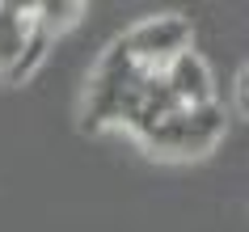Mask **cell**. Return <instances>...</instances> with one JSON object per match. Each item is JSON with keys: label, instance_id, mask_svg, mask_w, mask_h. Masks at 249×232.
Wrapping results in <instances>:
<instances>
[{"label": "cell", "instance_id": "cell-8", "mask_svg": "<svg viewBox=\"0 0 249 232\" xmlns=\"http://www.w3.org/2000/svg\"><path fill=\"white\" fill-rule=\"evenodd\" d=\"M236 110H241V114L249 110V68L236 72Z\"/></svg>", "mask_w": 249, "mask_h": 232}, {"label": "cell", "instance_id": "cell-2", "mask_svg": "<svg viewBox=\"0 0 249 232\" xmlns=\"http://www.w3.org/2000/svg\"><path fill=\"white\" fill-rule=\"evenodd\" d=\"M148 76H157V72L140 68L131 55L123 51V42L114 38L102 51V59L93 64V72H89V85H85V97H80V127L93 131V135L114 131L123 123V110L131 102V93Z\"/></svg>", "mask_w": 249, "mask_h": 232}, {"label": "cell", "instance_id": "cell-7", "mask_svg": "<svg viewBox=\"0 0 249 232\" xmlns=\"http://www.w3.org/2000/svg\"><path fill=\"white\" fill-rule=\"evenodd\" d=\"M80 17H85V4H72V0H59V4H38V21L51 30L55 38H59L68 26H76Z\"/></svg>", "mask_w": 249, "mask_h": 232}, {"label": "cell", "instance_id": "cell-4", "mask_svg": "<svg viewBox=\"0 0 249 232\" xmlns=\"http://www.w3.org/2000/svg\"><path fill=\"white\" fill-rule=\"evenodd\" d=\"M160 85L169 93L173 106H207L215 102V80H211V68L198 51H182L178 59L160 68Z\"/></svg>", "mask_w": 249, "mask_h": 232}, {"label": "cell", "instance_id": "cell-5", "mask_svg": "<svg viewBox=\"0 0 249 232\" xmlns=\"http://www.w3.org/2000/svg\"><path fill=\"white\" fill-rule=\"evenodd\" d=\"M34 17H38V4H9V0H0V76L4 80H9V72L17 64V51H21L30 26H34Z\"/></svg>", "mask_w": 249, "mask_h": 232}, {"label": "cell", "instance_id": "cell-6", "mask_svg": "<svg viewBox=\"0 0 249 232\" xmlns=\"http://www.w3.org/2000/svg\"><path fill=\"white\" fill-rule=\"evenodd\" d=\"M51 42H55V34L42 26L38 17H34V26H30L26 42H21V51H17V64H13V72H9V80L21 85V80L34 76V72L42 68V59H47V51H51Z\"/></svg>", "mask_w": 249, "mask_h": 232}, {"label": "cell", "instance_id": "cell-1", "mask_svg": "<svg viewBox=\"0 0 249 232\" xmlns=\"http://www.w3.org/2000/svg\"><path fill=\"white\" fill-rule=\"evenodd\" d=\"M228 135V110L224 102L207 106H173L160 118H152L135 140L144 143L152 156H165V161H190V156L211 152L215 143Z\"/></svg>", "mask_w": 249, "mask_h": 232}, {"label": "cell", "instance_id": "cell-3", "mask_svg": "<svg viewBox=\"0 0 249 232\" xmlns=\"http://www.w3.org/2000/svg\"><path fill=\"white\" fill-rule=\"evenodd\" d=\"M190 21L178 13H157V17H144V21H135L127 34H123V51L131 55L140 68L148 72H160V68L178 59L182 51H190Z\"/></svg>", "mask_w": 249, "mask_h": 232}]
</instances>
